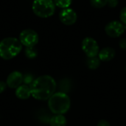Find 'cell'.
Returning <instances> with one entry per match:
<instances>
[{
	"instance_id": "1",
	"label": "cell",
	"mask_w": 126,
	"mask_h": 126,
	"mask_svg": "<svg viewBox=\"0 0 126 126\" xmlns=\"http://www.w3.org/2000/svg\"><path fill=\"white\" fill-rule=\"evenodd\" d=\"M56 82L49 75H41L35 79L30 84L31 96L38 100H47L55 93Z\"/></svg>"
},
{
	"instance_id": "2",
	"label": "cell",
	"mask_w": 126,
	"mask_h": 126,
	"mask_svg": "<svg viewBox=\"0 0 126 126\" xmlns=\"http://www.w3.org/2000/svg\"><path fill=\"white\" fill-rule=\"evenodd\" d=\"M48 107L54 114H64L70 109L71 100L65 92H55L48 100Z\"/></svg>"
},
{
	"instance_id": "3",
	"label": "cell",
	"mask_w": 126,
	"mask_h": 126,
	"mask_svg": "<svg viewBox=\"0 0 126 126\" xmlns=\"http://www.w3.org/2000/svg\"><path fill=\"white\" fill-rule=\"evenodd\" d=\"M22 49V44L16 38L8 37L0 41V57L4 60H10L17 56Z\"/></svg>"
},
{
	"instance_id": "4",
	"label": "cell",
	"mask_w": 126,
	"mask_h": 126,
	"mask_svg": "<svg viewBox=\"0 0 126 126\" xmlns=\"http://www.w3.org/2000/svg\"><path fill=\"white\" fill-rule=\"evenodd\" d=\"M32 8L37 16L49 18L55 13V4L53 0H34Z\"/></svg>"
},
{
	"instance_id": "5",
	"label": "cell",
	"mask_w": 126,
	"mask_h": 126,
	"mask_svg": "<svg viewBox=\"0 0 126 126\" xmlns=\"http://www.w3.org/2000/svg\"><path fill=\"white\" fill-rule=\"evenodd\" d=\"M19 41L21 44L26 47H33L38 44L39 37L35 30L25 29L21 32L19 35Z\"/></svg>"
},
{
	"instance_id": "6",
	"label": "cell",
	"mask_w": 126,
	"mask_h": 126,
	"mask_svg": "<svg viewBox=\"0 0 126 126\" xmlns=\"http://www.w3.org/2000/svg\"><path fill=\"white\" fill-rule=\"evenodd\" d=\"M81 47L88 58L96 57L100 52V47L97 41L91 37H86L82 41Z\"/></svg>"
},
{
	"instance_id": "7",
	"label": "cell",
	"mask_w": 126,
	"mask_h": 126,
	"mask_svg": "<svg viewBox=\"0 0 126 126\" xmlns=\"http://www.w3.org/2000/svg\"><path fill=\"white\" fill-rule=\"evenodd\" d=\"M126 30V25L120 21H111L105 27V32L111 38H118Z\"/></svg>"
},
{
	"instance_id": "8",
	"label": "cell",
	"mask_w": 126,
	"mask_h": 126,
	"mask_svg": "<svg viewBox=\"0 0 126 126\" xmlns=\"http://www.w3.org/2000/svg\"><path fill=\"white\" fill-rule=\"evenodd\" d=\"M59 18L61 21L67 26H70L74 24L78 18V16L76 12L72 8H65L62 9L59 13Z\"/></svg>"
},
{
	"instance_id": "9",
	"label": "cell",
	"mask_w": 126,
	"mask_h": 126,
	"mask_svg": "<svg viewBox=\"0 0 126 126\" xmlns=\"http://www.w3.org/2000/svg\"><path fill=\"white\" fill-rule=\"evenodd\" d=\"M23 75L18 71H14L11 72L6 80V84L9 88L17 89L23 83Z\"/></svg>"
},
{
	"instance_id": "10",
	"label": "cell",
	"mask_w": 126,
	"mask_h": 126,
	"mask_svg": "<svg viewBox=\"0 0 126 126\" xmlns=\"http://www.w3.org/2000/svg\"><path fill=\"white\" fill-rule=\"evenodd\" d=\"M116 55V51L114 48L110 47H106L100 50L98 54V58L101 61L108 62L114 58Z\"/></svg>"
},
{
	"instance_id": "11",
	"label": "cell",
	"mask_w": 126,
	"mask_h": 126,
	"mask_svg": "<svg viewBox=\"0 0 126 126\" xmlns=\"http://www.w3.org/2000/svg\"><path fill=\"white\" fill-rule=\"evenodd\" d=\"M15 94H16V96L21 100L29 99L31 97L30 88L29 86H27L26 84H24V85L21 84L17 89H16Z\"/></svg>"
},
{
	"instance_id": "12",
	"label": "cell",
	"mask_w": 126,
	"mask_h": 126,
	"mask_svg": "<svg viewBox=\"0 0 126 126\" xmlns=\"http://www.w3.org/2000/svg\"><path fill=\"white\" fill-rule=\"evenodd\" d=\"M50 126H66L67 120L63 114H55L49 119Z\"/></svg>"
},
{
	"instance_id": "13",
	"label": "cell",
	"mask_w": 126,
	"mask_h": 126,
	"mask_svg": "<svg viewBox=\"0 0 126 126\" xmlns=\"http://www.w3.org/2000/svg\"><path fill=\"white\" fill-rule=\"evenodd\" d=\"M100 62L101 61L100 60V58L97 56H96L92 58H88L86 61V64L89 69L95 70L98 69L99 66H100Z\"/></svg>"
},
{
	"instance_id": "14",
	"label": "cell",
	"mask_w": 126,
	"mask_h": 126,
	"mask_svg": "<svg viewBox=\"0 0 126 126\" xmlns=\"http://www.w3.org/2000/svg\"><path fill=\"white\" fill-rule=\"evenodd\" d=\"M53 1L55 6L62 9L69 7V6L72 3V0H53Z\"/></svg>"
},
{
	"instance_id": "15",
	"label": "cell",
	"mask_w": 126,
	"mask_h": 126,
	"mask_svg": "<svg viewBox=\"0 0 126 126\" xmlns=\"http://www.w3.org/2000/svg\"><path fill=\"white\" fill-rule=\"evenodd\" d=\"M90 4L93 7L102 8L108 4V0H90Z\"/></svg>"
},
{
	"instance_id": "16",
	"label": "cell",
	"mask_w": 126,
	"mask_h": 126,
	"mask_svg": "<svg viewBox=\"0 0 126 126\" xmlns=\"http://www.w3.org/2000/svg\"><path fill=\"white\" fill-rule=\"evenodd\" d=\"M38 55L37 50L33 47H26L25 49V55L27 58L32 59L35 58Z\"/></svg>"
},
{
	"instance_id": "17",
	"label": "cell",
	"mask_w": 126,
	"mask_h": 126,
	"mask_svg": "<svg viewBox=\"0 0 126 126\" xmlns=\"http://www.w3.org/2000/svg\"><path fill=\"white\" fill-rule=\"evenodd\" d=\"M120 21L126 25V7L122 8L120 13Z\"/></svg>"
},
{
	"instance_id": "18",
	"label": "cell",
	"mask_w": 126,
	"mask_h": 126,
	"mask_svg": "<svg viewBox=\"0 0 126 126\" xmlns=\"http://www.w3.org/2000/svg\"><path fill=\"white\" fill-rule=\"evenodd\" d=\"M33 80H34V79H33V78H32V76L31 75H24V78H23V82L26 84V85H27V84H30H30L33 82Z\"/></svg>"
},
{
	"instance_id": "19",
	"label": "cell",
	"mask_w": 126,
	"mask_h": 126,
	"mask_svg": "<svg viewBox=\"0 0 126 126\" xmlns=\"http://www.w3.org/2000/svg\"><path fill=\"white\" fill-rule=\"evenodd\" d=\"M119 1L118 0H108V5L110 7H116L118 5Z\"/></svg>"
},
{
	"instance_id": "20",
	"label": "cell",
	"mask_w": 126,
	"mask_h": 126,
	"mask_svg": "<svg viewBox=\"0 0 126 126\" xmlns=\"http://www.w3.org/2000/svg\"><path fill=\"white\" fill-rule=\"evenodd\" d=\"M97 126H111V124L106 120H100L98 121Z\"/></svg>"
},
{
	"instance_id": "21",
	"label": "cell",
	"mask_w": 126,
	"mask_h": 126,
	"mask_svg": "<svg viewBox=\"0 0 126 126\" xmlns=\"http://www.w3.org/2000/svg\"><path fill=\"white\" fill-rule=\"evenodd\" d=\"M119 46L122 49L126 50V38L120 39V41H119Z\"/></svg>"
},
{
	"instance_id": "22",
	"label": "cell",
	"mask_w": 126,
	"mask_h": 126,
	"mask_svg": "<svg viewBox=\"0 0 126 126\" xmlns=\"http://www.w3.org/2000/svg\"><path fill=\"white\" fill-rule=\"evenodd\" d=\"M6 86H7V84H6L4 82L0 80V94L2 93V92L5 90Z\"/></svg>"
},
{
	"instance_id": "23",
	"label": "cell",
	"mask_w": 126,
	"mask_h": 126,
	"mask_svg": "<svg viewBox=\"0 0 126 126\" xmlns=\"http://www.w3.org/2000/svg\"><path fill=\"white\" fill-rule=\"evenodd\" d=\"M125 69H126V67H125Z\"/></svg>"
}]
</instances>
